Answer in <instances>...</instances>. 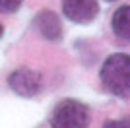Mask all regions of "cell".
Here are the masks:
<instances>
[{"label":"cell","mask_w":130,"mask_h":128,"mask_svg":"<svg viewBox=\"0 0 130 128\" xmlns=\"http://www.w3.org/2000/svg\"><path fill=\"white\" fill-rule=\"evenodd\" d=\"M2 35H4V25L0 23V39H2Z\"/></svg>","instance_id":"9"},{"label":"cell","mask_w":130,"mask_h":128,"mask_svg":"<svg viewBox=\"0 0 130 128\" xmlns=\"http://www.w3.org/2000/svg\"><path fill=\"white\" fill-rule=\"evenodd\" d=\"M111 29L119 39L130 43V4H122L115 10L111 18Z\"/></svg>","instance_id":"6"},{"label":"cell","mask_w":130,"mask_h":128,"mask_svg":"<svg viewBox=\"0 0 130 128\" xmlns=\"http://www.w3.org/2000/svg\"><path fill=\"white\" fill-rule=\"evenodd\" d=\"M103 128H130V118H117V120H107Z\"/></svg>","instance_id":"8"},{"label":"cell","mask_w":130,"mask_h":128,"mask_svg":"<svg viewBox=\"0 0 130 128\" xmlns=\"http://www.w3.org/2000/svg\"><path fill=\"white\" fill-rule=\"evenodd\" d=\"M33 27H35V31L43 39H47V41H51V43L62 41L64 27H62V21H60L56 12L39 10L37 14H35V18H33Z\"/></svg>","instance_id":"5"},{"label":"cell","mask_w":130,"mask_h":128,"mask_svg":"<svg viewBox=\"0 0 130 128\" xmlns=\"http://www.w3.org/2000/svg\"><path fill=\"white\" fill-rule=\"evenodd\" d=\"M8 87L18 97L31 99V97L39 95L43 89V76L35 70L27 68V66H22V68H16L8 76Z\"/></svg>","instance_id":"3"},{"label":"cell","mask_w":130,"mask_h":128,"mask_svg":"<svg viewBox=\"0 0 130 128\" xmlns=\"http://www.w3.org/2000/svg\"><path fill=\"white\" fill-rule=\"evenodd\" d=\"M51 128H87L91 122L89 107L78 99H62L51 113Z\"/></svg>","instance_id":"2"},{"label":"cell","mask_w":130,"mask_h":128,"mask_svg":"<svg viewBox=\"0 0 130 128\" xmlns=\"http://www.w3.org/2000/svg\"><path fill=\"white\" fill-rule=\"evenodd\" d=\"M22 4L23 0H0V14H16Z\"/></svg>","instance_id":"7"},{"label":"cell","mask_w":130,"mask_h":128,"mask_svg":"<svg viewBox=\"0 0 130 128\" xmlns=\"http://www.w3.org/2000/svg\"><path fill=\"white\" fill-rule=\"evenodd\" d=\"M62 12L66 20L78 25L91 23L99 14V2L97 0H62Z\"/></svg>","instance_id":"4"},{"label":"cell","mask_w":130,"mask_h":128,"mask_svg":"<svg viewBox=\"0 0 130 128\" xmlns=\"http://www.w3.org/2000/svg\"><path fill=\"white\" fill-rule=\"evenodd\" d=\"M107 2H115V0H107Z\"/></svg>","instance_id":"10"},{"label":"cell","mask_w":130,"mask_h":128,"mask_svg":"<svg viewBox=\"0 0 130 128\" xmlns=\"http://www.w3.org/2000/svg\"><path fill=\"white\" fill-rule=\"evenodd\" d=\"M99 80L107 93L119 99H130V54H109L101 64Z\"/></svg>","instance_id":"1"}]
</instances>
